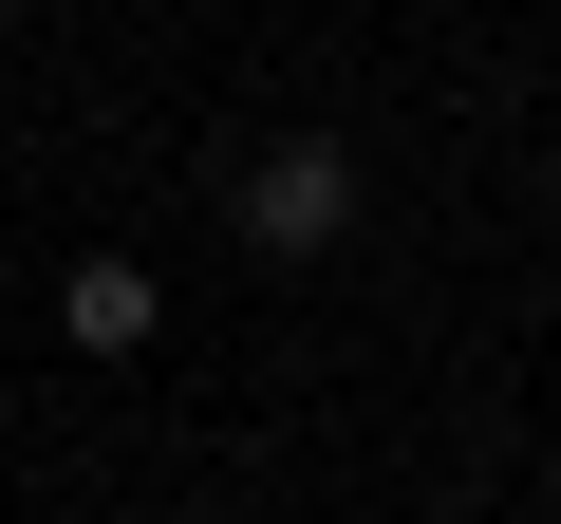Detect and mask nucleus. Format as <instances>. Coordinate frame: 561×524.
Returning a JSON list of instances; mask_svg holds the SVG:
<instances>
[{
  "mask_svg": "<svg viewBox=\"0 0 561 524\" xmlns=\"http://www.w3.org/2000/svg\"><path fill=\"white\" fill-rule=\"evenodd\" d=\"M356 225H375V150H356V132H262V150L225 169V243L280 262V282H300V262H337Z\"/></svg>",
  "mask_w": 561,
  "mask_h": 524,
  "instance_id": "obj_1",
  "label": "nucleus"
},
{
  "mask_svg": "<svg viewBox=\"0 0 561 524\" xmlns=\"http://www.w3.org/2000/svg\"><path fill=\"white\" fill-rule=\"evenodd\" d=\"M57 338H76V356H150V338H169V282H150L131 243H76V262H57Z\"/></svg>",
  "mask_w": 561,
  "mask_h": 524,
  "instance_id": "obj_2",
  "label": "nucleus"
}]
</instances>
